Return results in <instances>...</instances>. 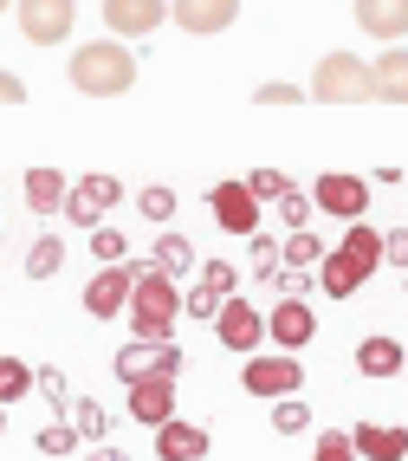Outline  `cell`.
<instances>
[{
  "label": "cell",
  "mask_w": 408,
  "mask_h": 461,
  "mask_svg": "<svg viewBox=\"0 0 408 461\" xmlns=\"http://www.w3.org/2000/svg\"><path fill=\"white\" fill-rule=\"evenodd\" d=\"M137 52L123 40H91L72 52V85L84 91V98H123V91L137 85Z\"/></svg>",
  "instance_id": "6da1fadb"
},
{
  "label": "cell",
  "mask_w": 408,
  "mask_h": 461,
  "mask_svg": "<svg viewBox=\"0 0 408 461\" xmlns=\"http://www.w3.org/2000/svg\"><path fill=\"white\" fill-rule=\"evenodd\" d=\"M376 267H383V234H376V228H363V221H350V228H343V240L324 254V267H318V286H324L331 299H350V293L369 280Z\"/></svg>",
  "instance_id": "7a4b0ae2"
},
{
  "label": "cell",
  "mask_w": 408,
  "mask_h": 461,
  "mask_svg": "<svg viewBox=\"0 0 408 461\" xmlns=\"http://www.w3.org/2000/svg\"><path fill=\"white\" fill-rule=\"evenodd\" d=\"M175 319H182L175 280H169V273H155V267H143V280L130 293V331L149 338V345H175Z\"/></svg>",
  "instance_id": "3957f363"
},
{
  "label": "cell",
  "mask_w": 408,
  "mask_h": 461,
  "mask_svg": "<svg viewBox=\"0 0 408 461\" xmlns=\"http://www.w3.org/2000/svg\"><path fill=\"white\" fill-rule=\"evenodd\" d=\"M311 98H318V104H369V98H376L369 59H357V52H324L318 72H311Z\"/></svg>",
  "instance_id": "277c9868"
},
{
  "label": "cell",
  "mask_w": 408,
  "mask_h": 461,
  "mask_svg": "<svg viewBox=\"0 0 408 461\" xmlns=\"http://www.w3.org/2000/svg\"><path fill=\"white\" fill-rule=\"evenodd\" d=\"M208 208H214V221H221L227 234H240V240H253L260 234V195L246 189V176H227V182H214L208 189Z\"/></svg>",
  "instance_id": "5b68a950"
},
{
  "label": "cell",
  "mask_w": 408,
  "mask_h": 461,
  "mask_svg": "<svg viewBox=\"0 0 408 461\" xmlns=\"http://www.w3.org/2000/svg\"><path fill=\"white\" fill-rule=\"evenodd\" d=\"M13 14H20L26 46H66V40H72L78 0H13Z\"/></svg>",
  "instance_id": "8992f818"
},
{
  "label": "cell",
  "mask_w": 408,
  "mask_h": 461,
  "mask_svg": "<svg viewBox=\"0 0 408 461\" xmlns=\"http://www.w3.org/2000/svg\"><path fill=\"white\" fill-rule=\"evenodd\" d=\"M137 280H143V267H137V260L98 267V273H91V286H84V312H91V319L130 312V293H137Z\"/></svg>",
  "instance_id": "52a82bcc"
},
{
  "label": "cell",
  "mask_w": 408,
  "mask_h": 461,
  "mask_svg": "<svg viewBox=\"0 0 408 461\" xmlns=\"http://www.w3.org/2000/svg\"><path fill=\"white\" fill-rule=\"evenodd\" d=\"M117 202H123V182L91 169V176L72 182V195H66V221H72V228H104V214H111Z\"/></svg>",
  "instance_id": "ba28073f"
},
{
  "label": "cell",
  "mask_w": 408,
  "mask_h": 461,
  "mask_svg": "<svg viewBox=\"0 0 408 461\" xmlns=\"http://www.w3.org/2000/svg\"><path fill=\"white\" fill-rule=\"evenodd\" d=\"M214 338H221L234 357H260V345H266V312H260L253 299H227L221 319H214Z\"/></svg>",
  "instance_id": "9c48e42d"
},
{
  "label": "cell",
  "mask_w": 408,
  "mask_h": 461,
  "mask_svg": "<svg viewBox=\"0 0 408 461\" xmlns=\"http://www.w3.org/2000/svg\"><path fill=\"white\" fill-rule=\"evenodd\" d=\"M311 202H318V214H331V221H363L369 208V182L350 176V169H324L318 189H311Z\"/></svg>",
  "instance_id": "30bf717a"
},
{
  "label": "cell",
  "mask_w": 408,
  "mask_h": 461,
  "mask_svg": "<svg viewBox=\"0 0 408 461\" xmlns=\"http://www.w3.org/2000/svg\"><path fill=\"white\" fill-rule=\"evenodd\" d=\"M305 371H298V357L286 351H272V357H246V371H240V390L246 396H266V403H279V396H298Z\"/></svg>",
  "instance_id": "8fae6325"
},
{
  "label": "cell",
  "mask_w": 408,
  "mask_h": 461,
  "mask_svg": "<svg viewBox=\"0 0 408 461\" xmlns=\"http://www.w3.org/2000/svg\"><path fill=\"white\" fill-rule=\"evenodd\" d=\"M266 338H272V345L286 351V357H298L311 338H318V319H311V305H305V299H279L272 312H266Z\"/></svg>",
  "instance_id": "7c38bea8"
},
{
  "label": "cell",
  "mask_w": 408,
  "mask_h": 461,
  "mask_svg": "<svg viewBox=\"0 0 408 461\" xmlns=\"http://www.w3.org/2000/svg\"><path fill=\"white\" fill-rule=\"evenodd\" d=\"M163 20H169V0H104L111 40H149Z\"/></svg>",
  "instance_id": "4fadbf2b"
},
{
  "label": "cell",
  "mask_w": 408,
  "mask_h": 461,
  "mask_svg": "<svg viewBox=\"0 0 408 461\" xmlns=\"http://www.w3.org/2000/svg\"><path fill=\"white\" fill-rule=\"evenodd\" d=\"M169 20L182 26V33L208 40V33H227V26L240 20V0H169Z\"/></svg>",
  "instance_id": "5bb4252c"
},
{
  "label": "cell",
  "mask_w": 408,
  "mask_h": 461,
  "mask_svg": "<svg viewBox=\"0 0 408 461\" xmlns=\"http://www.w3.org/2000/svg\"><path fill=\"white\" fill-rule=\"evenodd\" d=\"M130 416H137L143 429H163V422H175V377L149 371L143 384H130Z\"/></svg>",
  "instance_id": "9a60e30c"
},
{
  "label": "cell",
  "mask_w": 408,
  "mask_h": 461,
  "mask_svg": "<svg viewBox=\"0 0 408 461\" xmlns=\"http://www.w3.org/2000/svg\"><path fill=\"white\" fill-rule=\"evenodd\" d=\"M357 26L383 46H402L408 40V0H357Z\"/></svg>",
  "instance_id": "2e32d148"
},
{
  "label": "cell",
  "mask_w": 408,
  "mask_h": 461,
  "mask_svg": "<svg viewBox=\"0 0 408 461\" xmlns=\"http://www.w3.org/2000/svg\"><path fill=\"white\" fill-rule=\"evenodd\" d=\"M350 442H357V461H408V429L395 422H357Z\"/></svg>",
  "instance_id": "e0dca14e"
},
{
  "label": "cell",
  "mask_w": 408,
  "mask_h": 461,
  "mask_svg": "<svg viewBox=\"0 0 408 461\" xmlns=\"http://www.w3.org/2000/svg\"><path fill=\"white\" fill-rule=\"evenodd\" d=\"M369 85L383 104H408V46H383L369 59Z\"/></svg>",
  "instance_id": "ac0fdd59"
},
{
  "label": "cell",
  "mask_w": 408,
  "mask_h": 461,
  "mask_svg": "<svg viewBox=\"0 0 408 461\" xmlns=\"http://www.w3.org/2000/svg\"><path fill=\"white\" fill-rule=\"evenodd\" d=\"M20 195H26V208H33V214H58V208H66V195H72V182L40 163V169L20 176Z\"/></svg>",
  "instance_id": "d6986e66"
},
{
  "label": "cell",
  "mask_w": 408,
  "mask_h": 461,
  "mask_svg": "<svg viewBox=\"0 0 408 461\" xmlns=\"http://www.w3.org/2000/svg\"><path fill=\"white\" fill-rule=\"evenodd\" d=\"M155 455H163V461H201V455H208V429L175 416V422L155 429Z\"/></svg>",
  "instance_id": "ffe728a7"
},
{
  "label": "cell",
  "mask_w": 408,
  "mask_h": 461,
  "mask_svg": "<svg viewBox=\"0 0 408 461\" xmlns=\"http://www.w3.org/2000/svg\"><path fill=\"white\" fill-rule=\"evenodd\" d=\"M402 345H395V338H363V345H357V371L363 377H402Z\"/></svg>",
  "instance_id": "44dd1931"
},
{
  "label": "cell",
  "mask_w": 408,
  "mask_h": 461,
  "mask_svg": "<svg viewBox=\"0 0 408 461\" xmlns=\"http://www.w3.org/2000/svg\"><path fill=\"white\" fill-rule=\"evenodd\" d=\"M324 254H331V248H324V240L311 234V228H305V234H286V240H279V260H286L292 273H318V267H324Z\"/></svg>",
  "instance_id": "7402d4cb"
},
{
  "label": "cell",
  "mask_w": 408,
  "mask_h": 461,
  "mask_svg": "<svg viewBox=\"0 0 408 461\" xmlns=\"http://www.w3.org/2000/svg\"><path fill=\"white\" fill-rule=\"evenodd\" d=\"M155 273H169V280H182V273H195V248H188L182 234H163L155 240V254H149Z\"/></svg>",
  "instance_id": "603a6c76"
},
{
  "label": "cell",
  "mask_w": 408,
  "mask_h": 461,
  "mask_svg": "<svg viewBox=\"0 0 408 461\" xmlns=\"http://www.w3.org/2000/svg\"><path fill=\"white\" fill-rule=\"evenodd\" d=\"M58 267H66V240H58V234H40L33 248H26V280H52Z\"/></svg>",
  "instance_id": "cb8c5ba5"
},
{
  "label": "cell",
  "mask_w": 408,
  "mask_h": 461,
  "mask_svg": "<svg viewBox=\"0 0 408 461\" xmlns=\"http://www.w3.org/2000/svg\"><path fill=\"white\" fill-rule=\"evenodd\" d=\"M155 351H163V345H149V338H130V345L117 351V377H123V384H143V377L155 371Z\"/></svg>",
  "instance_id": "d4e9b609"
},
{
  "label": "cell",
  "mask_w": 408,
  "mask_h": 461,
  "mask_svg": "<svg viewBox=\"0 0 408 461\" xmlns=\"http://www.w3.org/2000/svg\"><path fill=\"white\" fill-rule=\"evenodd\" d=\"M33 377H40V371H33L26 357H0V403H20L26 390H40Z\"/></svg>",
  "instance_id": "484cf974"
},
{
  "label": "cell",
  "mask_w": 408,
  "mask_h": 461,
  "mask_svg": "<svg viewBox=\"0 0 408 461\" xmlns=\"http://www.w3.org/2000/svg\"><path fill=\"white\" fill-rule=\"evenodd\" d=\"M272 429H279V436H305V429H311L305 396H279V403H272Z\"/></svg>",
  "instance_id": "4316f807"
},
{
  "label": "cell",
  "mask_w": 408,
  "mask_h": 461,
  "mask_svg": "<svg viewBox=\"0 0 408 461\" xmlns=\"http://www.w3.org/2000/svg\"><path fill=\"white\" fill-rule=\"evenodd\" d=\"M221 305H227L221 293H214L208 280H195V286H188V299H182V312H188V319H208V325H214V319H221Z\"/></svg>",
  "instance_id": "83f0119b"
},
{
  "label": "cell",
  "mask_w": 408,
  "mask_h": 461,
  "mask_svg": "<svg viewBox=\"0 0 408 461\" xmlns=\"http://www.w3.org/2000/svg\"><path fill=\"white\" fill-rule=\"evenodd\" d=\"M246 189H253L260 202H272V208H279V202L292 195V176H286V169H253V176H246Z\"/></svg>",
  "instance_id": "f1b7e54d"
},
{
  "label": "cell",
  "mask_w": 408,
  "mask_h": 461,
  "mask_svg": "<svg viewBox=\"0 0 408 461\" xmlns=\"http://www.w3.org/2000/svg\"><path fill=\"white\" fill-rule=\"evenodd\" d=\"M137 214H143V221H155V228H163L169 214H175V189H163V182H149V189L137 195Z\"/></svg>",
  "instance_id": "f546056e"
},
{
  "label": "cell",
  "mask_w": 408,
  "mask_h": 461,
  "mask_svg": "<svg viewBox=\"0 0 408 461\" xmlns=\"http://www.w3.org/2000/svg\"><path fill=\"white\" fill-rule=\"evenodd\" d=\"M72 429H78V442H104L111 436V416L98 403H72Z\"/></svg>",
  "instance_id": "4dcf8cb0"
},
{
  "label": "cell",
  "mask_w": 408,
  "mask_h": 461,
  "mask_svg": "<svg viewBox=\"0 0 408 461\" xmlns=\"http://www.w3.org/2000/svg\"><path fill=\"white\" fill-rule=\"evenodd\" d=\"M33 442H40V455H78V429H72V416H66V422H46Z\"/></svg>",
  "instance_id": "1f68e13d"
},
{
  "label": "cell",
  "mask_w": 408,
  "mask_h": 461,
  "mask_svg": "<svg viewBox=\"0 0 408 461\" xmlns=\"http://www.w3.org/2000/svg\"><path fill=\"white\" fill-rule=\"evenodd\" d=\"M311 461H357L350 429H324V436H318V448H311Z\"/></svg>",
  "instance_id": "d6a6232c"
},
{
  "label": "cell",
  "mask_w": 408,
  "mask_h": 461,
  "mask_svg": "<svg viewBox=\"0 0 408 461\" xmlns=\"http://www.w3.org/2000/svg\"><path fill=\"white\" fill-rule=\"evenodd\" d=\"M279 267H286V260H279V240L272 234H253V280H279Z\"/></svg>",
  "instance_id": "836d02e7"
},
{
  "label": "cell",
  "mask_w": 408,
  "mask_h": 461,
  "mask_svg": "<svg viewBox=\"0 0 408 461\" xmlns=\"http://www.w3.org/2000/svg\"><path fill=\"white\" fill-rule=\"evenodd\" d=\"M311 208H318V202H311L305 189H292L286 202H279V221H286L292 234H305V228H311Z\"/></svg>",
  "instance_id": "e575fe53"
},
{
  "label": "cell",
  "mask_w": 408,
  "mask_h": 461,
  "mask_svg": "<svg viewBox=\"0 0 408 461\" xmlns=\"http://www.w3.org/2000/svg\"><path fill=\"white\" fill-rule=\"evenodd\" d=\"M91 254H98L104 267H117L123 260V234L117 228H91Z\"/></svg>",
  "instance_id": "d590c367"
},
{
  "label": "cell",
  "mask_w": 408,
  "mask_h": 461,
  "mask_svg": "<svg viewBox=\"0 0 408 461\" xmlns=\"http://www.w3.org/2000/svg\"><path fill=\"white\" fill-rule=\"evenodd\" d=\"M298 98H305V91H298V85H286V78H272V85H260V91H253V104H298Z\"/></svg>",
  "instance_id": "8d00e7d4"
},
{
  "label": "cell",
  "mask_w": 408,
  "mask_h": 461,
  "mask_svg": "<svg viewBox=\"0 0 408 461\" xmlns=\"http://www.w3.org/2000/svg\"><path fill=\"white\" fill-rule=\"evenodd\" d=\"M383 260L408 273V228H395V234H383Z\"/></svg>",
  "instance_id": "74e56055"
},
{
  "label": "cell",
  "mask_w": 408,
  "mask_h": 461,
  "mask_svg": "<svg viewBox=\"0 0 408 461\" xmlns=\"http://www.w3.org/2000/svg\"><path fill=\"white\" fill-rule=\"evenodd\" d=\"M33 384H40V390L52 396V403H66V371H58V364H46V371H40Z\"/></svg>",
  "instance_id": "f35d334b"
},
{
  "label": "cell",
  "mask_w": 408,
  "mask_h": 461,
  "mask_svg": "<svg viewBox=\"0 0 408 461\" xmlns=\"http://www.w3.org/2000/svg\"><path fill=\"white\" fill-rule=\"evenodd\" d=\"M0 104H26V85H20V72H7V66H0Z\"/></svg>",
  "instance_id": "ab89813d"
},
{
  "label": "cell",
  "mask_w": 408,
  "mask_h": 461,
  "mask_svg": "<svg viewBox=\"0 0 408 461\" xmlns=\"http://www.w3.org/2000/svg\"><path fill=\"white\" fill-rule=\"evenodd\" d=\"M155 371L175 377V371H182V351H175V345H163V351H155Z\"/></svg>",
  "instance_id": "60d3db41"
},
{
  "label": "cell",
  "mask_w": 408,
  "mask_h": 461,
  "mask_svg": "<svg viewBox=\"0 0 408 461\" xmlns=\"http://www.w3.org/2000/svg\"><path fill=\"white\" fill-rule=\"evenodd\" d=\"M84 461H130V455L111 448V442H91V448H84Z\"/></svg>",
  "instance_id": "b9f144b4"
},
{
  "label": "cell",
  "mask_w": 408,
  "mask_h": 461,
  "mask_svg": "<svg viewBox=\"0 0 408 461\" xmlns=\"http://www.w3.org/2000/svg\"><path fill=\"white\" fill-rule=\"evenodd\" d=\"M7 7H13V0H0V14H7Z\"/></svg>",
  "instance_id": "7bdbcfd3"
},
{
  "label": "cell",
  "mask_w": 408,
  "mask_h": 461,
  "mask_svg": "<svg viewBox=\"0 0 408 461\" xmlns=\"http://www.w3.org/2000/svg\"><path fill=\"white\" fill-rule=\"evenodd\" d=\"M0 410H7V403H0ZM0 429H7V416H0Z\"/></svg>",
  "instance_id": "ee69618b"
},
{
  "label": "cell",
  "mask_w": 408,
  "mask_h": 461,
  "mask_svg": "<svg viewBox=\"0 0 408 461\" xmlns=\"http://www.w3.org/2000/svg\"><path fill=\"white\" fill-rule=\"evenodd\" d=\"M402 286H408V273H402Z\"/></svg>",
  "instance_id": "f6af8a7d"
}]
</instances>
